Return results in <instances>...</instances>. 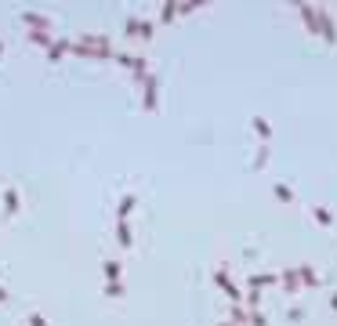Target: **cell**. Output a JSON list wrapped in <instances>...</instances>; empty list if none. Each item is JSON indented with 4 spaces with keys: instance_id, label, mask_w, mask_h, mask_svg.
Instances as JSON below:
<instances>
[{
    "instance_id": "obj_1",
    "label": "cell",
    "mask_w": 337,
    "mask_h": 326,
    "mask_svg": "<svg viewBox=\"0 0 337 326\" xmlns=\"http://www.w3.org/2000/svg\"><path fill=\"white\" fill-rule=\"evenodd\" d=\"M316 22H319L323 40H326V44H333V40H337V26H333V18H330V11H326V8H316Z\"/></svg>"
},
{
    "instance_id": "obj_2",
    "label": "cell",
    "mask_w": 337,
    "mask_h": 326,
    "mask_svg": "<svg viewBox=\"0 0 337 326\" xmlns=\"http://www.w3.org/2000/svg\"><path fill=\"white\" fill-rule=\"evenodd\" d=\"M214 283H218V287H221V290L229 294V301H236V305L243 301V294H239V287H236V283H232V279H229L225 272H214Z\"/></svg>"
},
{
    "instance_id": "obj_3",
    "label": "cell",
    "mask_w": 337,
    "mask_h": 326,
    "mask_svg": "<svg viewBox=\"0 0 337 326\" xmlns=\"http://www.w3.org/2000/svg\"><path fill=\"white\" fill-rule=\"evenodd\" d=\"M298 11H301V22H305V29H308V36H319V22H316V8H312V4H301Z\"/></svg>"
},
{
    "instance_id": "obj_4",
    "label": "cell",
    "mask_w": 337,
    "mask_h": 326,
    "mask_svg": "<svg viewBox=\"0 0 337 326\" xmlns=\"http://www.w3.org/2000/svg\"><path fill=\"white\" fill-rule=\"evenodd\" d=\"M116 239H120V247H123V250H131V247H134V232H131L127 221H116Z\"/></svg>"
},
{
    "instance_id": "obj_5",
    "label": "cell",
    "mask_w": 337,
    "mask_h": 326,
    "mask_svg": "<svg viewBox=\"0 0 337 326\" xmlns=\"http://www.w3.org/2000/svg\"><path fill=\"white\" fill-rule=\"evenodd\" d=\"M22 22H26L29 29H40V33L51 29V18H48V15H22Z\"/></svg>"
},
{
    "instance_id": "obj_6",
    "label": "cell",
    "mask_w": 337,
    "mask_h": 326,
    "mask_svg": "<svg viewBox=\"0 0 337 326\" xmlns=\"http://www.w3.org/2000/svg\"><path fill=\"white\" fill-rule=\"evenodd\" d=\"M298 279H301V287H319V283H323L312 265H301V268H298Z\"/></svg>"
},
{
    "instance_id": "obj_7",
    "label": "cell",
    "mask_w": 337,
    "mask_h": 326,
    "mask_svg": "<svg viewBox=\"0 0 337 326\" xmlns=\"http://www.w3.org/2000/svg\"><path fill=\"white\" fill-rule=\"evenodd\" d=\"M279 283L286 287V294H294V290H301V279H298V268H286L283 275H279Z\"/></svg>"
},
{
    "instance_id": "obj_8",
    "label": "cell",
    "mask_w": 337,
    "mask_h": 326,
    "mask_svg": "<svg viewBox=\"0 0 337 326\" xmlns=\"http://www.w3.org/2000/svg\"><path fill=\"white\" fill-rule=\"evenodd\" d=\"M134 203H138L134 196H123V199H120V207H116V221H127L131 211H134Z\"/></svg>"
},
{
    "instance_id": "obj_9",
    "label": "cell",
    "mask_w": 337,
    "mask_h": 326,
    "mask_svg": "<svg viewBox=\"0 0 337 326\" xmlns=\"http://www.w3.org/2000/svg\"><path fill=\"white\" fill-rule=\"evenodd\" d=\"M65 51H73V40H58V44H51V48H48V58H51V62H58Z\"/></svg>"
},
{
    "instance_id": "obj_10",
    "label": "cell",
    "mask_w": 337,
    "mask_h": 326,
    "mask_svg": "<svg viewBox=\"0 0 337 326\" xmlns=\"http://www.w3.org/2000/svg\"><path fill=\"white\" fill-rule=\"evenodd\" d=\"M178 18V4H174V0H167V4L160 8V22H174Z\"/></svg>"
},
{
    "instance_id": "obj_11",
    "label": "cell",
    "mask_w": 337,
    "mask_h": 326,
    "mask_svg": "<svg viewBox=\"0 0 337 326\" xmlns=\"http://www.w3.org/2000/svg\"><path fill=\"white\" fill-rule=\"evenodd\" d=\"M250 127H254V131H258L261 138H268V134H272V124H268L265 116H254V124H250Z\"/></svg>"
},
{
    "instance_id": "obj_12",
    "label": "cell",
    "mask_w": 337,
    "mask_h": 326,
    "mask_svg": "<svg viewBox=\"0 0 337 326\" xmlns=\"http://www.w3.org/2000/svg\"><path fill=\"white\" fill-rule=\"evenodd\" d=\"M4 207H8V218H11V214H18V192H15V189H8V196H4Z\"/></svg>"
},
{
    "instance_id": "obj_13",
    "label": "cell",
    "mask_w": 337,
    "mask_h": 326,
    "mask_svg": "<svg viewBox=\"0 0 337 326\" xmlns=\"http://www.w3.org/2000/svg\"><path fill=\"white\" fill-rule=\"evenodd\" d=\"M312 214H316V221H319V225H323V228H330V225H333V214H330V211H326V207H316V211H312Z\"/></svg>"
},
{
    "instance_id": "obj_14",
    "label": "cell",
    "mask_w": 337,
    "mask_h": 326,
    "mask_svg": "<svg viewBox=\"0 0 337 326\" xmlns=\"http://www.w3.org/2000/svg\"><path fill=\"white\" fill-rule=\"evenodd\" d=\"M102 272H105V279H109V283H116V279H120V272H123V268H120V265H116V261H105V265H102Z\"/></svg>"
},
{
    "instance_id": "obj_15",
    "label": "cell",
    "mask_w": 337,
    "mask_h": 326,
    "mask_svg": "<svg viewBox=\"0 0 337 326\" xmlns=\"http://www.w3.org/2000/svg\"><path fill=\"white\" fill-rule=\"evenodd\" d=\"M29 40H33V44H40V48H51V36H48V33H40V29H33Z\"/></svg>"
},
{
    "instance_id": "obj_16",
    "label": "cell",
    "mask_w": 337,
    "mask_h": 326,
    "mask_svg": "<svg viewBox=\"0 0 337 326\" xmlns=\"http://www.w3.org/2000/svg\"><path fill=\"white\" fill-rule=\"evenodd\" d=\"M105 297H123V283H105Z\"/></svg>"
},
{
    "instance_id": "obj_17",
    "label": "cell",
    "mask_w": 337,
    "mask_h": 326,
    "mask_svg": "<svg viewBox=\"0 0 337 326\" xmlns=\"http://www.w3.org/2000/svg\"><path fill=\"white\" fill-rule=\"evenodd\" d=\"M276 199L290 203V199H294V189H286V185H276Z\"/></svg>"
},
{
    "instance_id": "obj_18",
    "label": "cell",
    "mask_w": 337,
    "mask_h": 326,
    "mask_svg": "<svg viewBox=\"0 0 337 326\" xmlns=\"http://www.w3.org/2000/svg\"><path fill=\"white\" fill-rule=\"evenodd\" d=\"M29 326H48V319L40 315V312H33V315H29Z\"/></svg>"
},
{
    "instance_id": "obj_19",
    "label": "cell",
    "mask_w": 337,
    "mask_h": 326,
    "mask_svg": "<svg viewBox=\"0 0 337 326\" xmlns=\"http://www.w3.org/2000/svg\"><path fill=\"white\" fill-rule=\"evenodd\" d=\"M138 33L149 40V36H152V22H138Z\"/></svg>"
},
{
    "instance_id": "obj_20",
    "label": "cell",
    "mask_w": 337,
    "mask_h": 326,
    "mask_svg": "<svg viewBox=\"0 0 337 326\" xmlns=\"http://www.w3.org/2000/svg\"><path fill=\"white\" fill-rule=\"evenodd\" d=\"M4 301H8V290H4V287H0V305H4Z\"/></svg>"
},
{
    "instance_id": "obj_21",
    "label": "cell",
    "mask_w": 337,
    "mask_h": 326,
    "mask_svg": "<svg viewBox=\"0 0 337 326\" xmlns=\"http://www.w3.org/2000/svg\"><path fill=\"white\" fill-rule=\"evenodd\" d=\"M330 308H333V312H337V294H333V297H330Z\"/></svg>"
},
{
    "instance_id": "obj_22",
    "label": "cell",
    "mask_w": 337,
    "mask_h": 326,
    "mask_svg": "<svg viewBox=\"0 0 337 326\" xmlns=\"http://www.w3.org/2000/svg\"><path fill=\"white\" fill-rule=\"evenodd\" d=\"M0 58H4V44H0Z\"/></svg>"
},
{
    "instance_id": "obj_23",
    "label": "cell",
    "mask_w": 337,
    "mask_h": 326,
    "mask_svg": "<svg viewBox=\"0 0 337 326\" xmlns=\"http://www.w3.org/2000/svg\"><path fill=\"white\" fill-rule=\"evenodd\" d=\"M218 326H232V322H218Z\"/></svg>"
}]
</instances>
